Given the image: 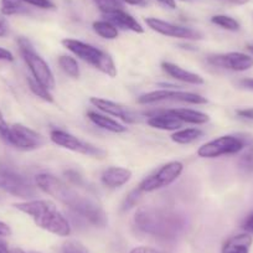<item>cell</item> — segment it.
Returning <instances> with one entry per match:
<instances>
[{
    "label": "cell",
    "mask_w": 253,
    "mask_h": 253,
    "mask_svg": "<svg viewBox=\"0 0 253 253\" xmlns=\"http://www.w3.org/2000/svg\"><path fill=\"white\" fill-rule=\"evenodd\" d=\"M35 182L39 189L42 190L47 195L52 196L62 205L67 206L71 212H74L84 222H88L89 225L98 228L106 227L108 223L107 213L96 200L80 194L75 187L58 177L41 172L36 175Z\"/></svg>",
    "instance_id": "cell-1"
},
{
    "label": "cell",
    "mask_w": 253,
    "mask_h": 253,
    "mask_svg": "<svg viewBox=\"0 0 253 253\" xmlns=\"http://www.w3.org/2000/svg\"><path fill=\"white\" fill-rule=\"evenodd\" d=\"M134 225L140 232L159 240H175L184 231L185 220L180 213L164 208L145 206L135 212Z\"/></svg>",
    "instance_id": "cell-2"
},
{
    "label": "cell",
    "mask_w": 253,
    "mask_h": 253,
    "mask_svg": "<svg viewBox=\"0 0 253 253\" xmlns=\"http://www.w3.org/2000/svg\"><path fill=\"white\" fill-rule=\"evenodd\" d=\"M14 208L30 216L36 226L47 232L60 237H67L71 235V225L69 220L57 210L52 201L33 199L24 203L14 204Z\"/></svg>",
    "instance_id": "cell-3"
},
{
    "label": "cell",
    "mask_w": 253,
    "mask_h": 253,
    "mask_svg": "<svg viewBox=\"0 0 253 253\" xmlns=\"http://www.w3.org/2000/svg\"><path fill=\"white\" fill-rule=\"evenodd\" d=\"M62 45L70 52H72L84 62L92 65L94 69L101 71L102 74L107 75L109 77L117 76V67L113 58L101 48L94 47L89 43L76 40V39H63Z\"/></svg>",
    "instance_id": "cell-4"
},
{
    "label": "cell",
    "mask_w": 253,
    "mask_h": 253,
    "mask_svg": "<svg viewBox=\"0 0 253 253\" xmlns=\"http://www.w3.org/2000/svg\"><path fill=\"white\" fill-rule=\"evenodd\" d=\"M18 45L19 51H20L21 56L28 65L34 79L45 87H47L48 89L55 88L56 82L52 71H51L47 62L36 52L31 41L26 38H19Z\"/></svg>",
    "instance_id": "cell-5"
},
{
    "label": "cell",
    "mask_w": 253,
    "mask_h": 253,
    "mask_svg": "<svg viewBox=\"0 0 253 253\" xmlns=\"http://www.w3.org/2000/svg\"><path fill=\"white\" fill-rule=\"evenodd\" d=\"M246 145L247 140L240 135H222L201 145L198 149V155L204 159H213L223 155L238 154Z\"/></svg>",
    "instance_id": "cell-6"
},
{
    "label": "cell",
    "mask_w": 253,
    "mask_h": 253,
    "mask_svg": "<svg viewBox=\"0 0 253 253\" xmlns=\"http://www.w3.org/2000/svg\"><path fill=\"white\" fill-rule=\"evenodd\" d=\"M0 190H4L15 198L24 199L25 201L36 196L35 186L28 177L5 167H0Z\"/></svg>",
    "instance_id": "cell-7"
},
{
    "label": "cell",
    "mask_w": 253,
    "mask_h": 253,
    "mask_svg": "<svg viewBox=\"0 0 253 253\" xmlns=\"http://www.w3.org/2000/svg\"><path fill=\"white\" fill-rule=\"evenodd\" d=\"M184 170V164L181 162H169L160 167L152 175L145 177L139 184V190L142 193H154L157 190L171 185Z\"/></svg>",
    "instance_id": "cell-8"
},
{
    "label": "cell",
    "mask_w": 253,
    "mask_h": 253,
    "mask_svg": "<svg viewBox=\"0 0 253 253\" xmlns=\"http://www.w3.org/2000/svg\"><path fill=\"white\" fill-rule=\"evenodd\" d=\"M50 139L53 144L58 145L61 148L69 149L71 152L79 153V154L87 155V157L92 158H102L106 157V152L101 148L96 147L94 144H91L88 142L80 139V138L75 137L71 133H67L62 129H52L50 132Z\"/></svg>",
    "instance_id": "cell-9"
},
{
    "label": "cell",
    "mask_w": 253,
    "mask_h": 253,
    "mask_svg": "<svg viewBox=\"0 0 253 253\" xmlns=\"http://www.w3.org/2000/svg\"><path fill=\"white\" fill-rule=\"evenodd\" d=\"M180 102L187 104H206L208 99L194 92L179 91V89H158L148 92L138 97L139 104H153L159 102Z\"/></svg>",
    "instance_id": "cell-10"
},
{
    "label": "cell",
    "mask_w": 253,
    "mask_h": 253,
    "mask_svg": "<svg viewBox=\"0 0 253 253\" xmlns=\"http://www.w3.org/2000/svg\"><path fill=\"white\" fill-rule=\"evenodd\" d=\"M4 140L11 147L23 152L38 149L45 143V139L40 133L20 123H15L9 126L8 134Z\"/></svg>",
    "instance_id": "cell-11"
},
{
    "label": "cell",
    "mask_w": 253,
    "mask_h": 253,
    "mask_svg": "<svg viewBox=\"0 0 253 253\" xmlns=\"http://www.w3.org/2000/svg\"><path fill=\"white\" fill-rule=\"evenodd\" d=\"M148 28L152 29L155 33L160 34V35L168 36V38L174 39H181V40H203L204 35L200 31L195 30V29L186 28V26L175 25V24L169 23V21L162 20L158 18H147L145 19Z\"/></svg>",
    "instance_id": "cell-12"
},
{
    "label": "cell",
    "mask_w": 253,
    "mask_h": 253,
    "mask_svg": "<svg viewBox=\"0 0 253 253\" xmlns=\"http://www.w3.org/2000/svg\"><path fill=\"white\" fill-rule=\"evenodd\" d=\"M208 62L218 69H226L235 72H245L253 67V57L243 52H227L210 55Z\"/></svg>",
    "instance_id": "cell-13"
},
{
    "label": "cell",
    "mask_w": 253,
    "mask_h": 253,
    "mask_svg": "<svg viewBox=\"0 0 253 253\" xmlns=\"http://www.w3.org/2000/svg\"><path fill=\"white\" fill-rule=\"evenodd\" d=\"M89 102H91V104H93L97 109H99V111H102L103 113H106L107 116L117 117V118L126 122V123L132 124L138 121L137 114H135L134 112H132L130 109L126 108V107L121 106V104L116 103V102L113 101L92 97V98L89 99Z\"/></svg>",
    "instance_id": "cell-14"
},
{
    "label": "cell",
    "mask_w": 253,
    "mask_h": 253,
    "mask_svg": "<svg viewBox=\"0 0 253 253\" xmlns=\"http://www.w3.org/2000/svg\"><path fill=\"white\" fill-rule=\"evenodd\" d=\"M132 177V171L126 168L111 167L104 170L101 175V181L104 186L109 189H117L129 181Z\"/></svg>",
    "instance_id": "cell-15"
},
{
    "label": "cell",
    "mask_w": 253,
    "mask_h": 253,
    "mask_svg": "<svg viewBox=\"0 0 253 253\" xmlns=\"http://www.w3.org/2000/svg\"><path fill=\"white\" fill-rule=\"evenodd\" d=\"M162 69L163 71L165 72L167 75H169L170 77L172 79L177 80V81H181L185 82V84H203L204 79L198 74H194L191 71H187V70L182 69V67L177 66L175 63L172 62H168V61H164L162 62Z\"/></svg>",
    "instance_id": "cell-16"
},
{
    "label": "cell",
    "mask_w": 253,
    "mask_h": 253,
    "mask_svg": "<svg viewBox=\"0 0 253 253\" xmlns=\"http://www.w3.org/2000/svg\"><path fill=\"white\" fill-rule=\"evenodd\" d=\"M106 20L111 21L112 24L117 26V28H121L123 30H130L133 33L137 34H143L144 33V28L140 25L137 21V19L133 18L130 14H128L126 11H124V9L122 10H117L114 13L107 14Z\"/></svg>",
    "instance_id": "cell-17"
},
{
    "label": "cell",
    "mask_w": 253,
    "mask_h": 253,
    "mask_svg": "<svg viewBox=\"0 0 253 253\" xmlns=\"http://www.w3.org/2000/svg\"><path fill=\"white\" fill-rule=\"evenodd\" d=\"M148 126L160 130H177L182 126V122L177 119L176 117L162 112V113H154L150 116L147 121Z\"/></svg>",
    "instance_id": "cell-18"
},
{
    "label": "cell",
    "mask_w": 253,
    "mask_h": 253,
    "mask_svg": "<svg viewBox=\"0 0 253 253\" xmlns=\"http://www.w3.org/2000/svg\"><path fill=\"white\" fill-rule=\"evenodd\" d=\"M253 238L250 233H240L228 238L222 246V253H250Z\"/></svg>",
    "instance_id": "cell-19"
},
{
    "label": "cell",
    "mask_w": 253,
    "mask_h": 253,
    "mask_svg": "<svg viewBox=\"0 0 253 253\" xmlns=\"http://www.w3.org/2000/svg\"><path fill=\"white\" fill-rule=\"evenodd\" d=\"M87 117H88L89 121L93 124H96L98 128L104 130H108L111 133H124L126 132V126H124L123 124L117 122L116 119L111 118V117L106 116V114L97 113L94 111H88L87 112Z\"/></svg>",
    "instance_id": "cell-20"
},
{
    "label": "cell",
    "mask_w": 253,
    "mask_h": 253,
    "mask_svg": "<svg viewBox=\"0 0 253 253\" xmlns=\"http://www.w3.org/2000/svg\"><path fill=\"white\" fill-rule=\"evenodd\" d=\"M167 113L171 114V116L176 117L177 119L182 122V123H189V124H206L210 121V117L206 113L196 109H190V108H174V109H168L165 111Z\"/></svg>",
    "instance_id": "cell-21"
},
{
    "label": "cell",
    "mask_w": 253,
    "mask_h": 253,
    "mask_svg": "<svg viewBox=\"0 0 253 253\" xmlns=\"http://www.w3.org/2000/svg\"><path fill=\"white\" fill-rule=\"evenodd\" d=\"M204 137V132L199 128H186L175 130L171 134V140L176 144H190Z\"/></svg>",
    "instance_id": "cell-22"
},
{
    "label": "cell",
    "mask_w": 253,
    "mask_h": 253,
    "mask_svg": "<svg viewBox=\"0 0 253 253\" xmlns=\"http://www.w3.org/2000/svg\"><path fill=\"white\" fill-rule=\"evenodd\" d=\"M93 31L101 38L106 39V40H114L118 38L119 31L114 24H112L108 20H97L92 24Z\"/></svg>",
    "instance_id": "cell-23"
},
{
    "label": "cell",
    "mask_w": 253,
    "mask_h": 253,
    "mask_svg": "<svg viewBox=\"0 0 253 253\" xmlns=\"http://www.w3.org/2000/svg\"><path fill=\"white\" fill-rule=\"evenodd\" d=\"M58 66L62 70L67 76L72 77V79H79L81 71H80V66L77 63L76 58L71 57V56L62 55L58 57Z\"/></svg>",
    "instance_id": "cell-24"
},
{
    "label": "cell",
    "mask_w": 253,
    "mask_h": 253,
    "mask_svg": "<svg viewBox=\"0 0 253 253\" xmlns=\"http://www.w3.org/2000/svg\"><path fill=\"white\" fill-rule=\"evenodd\" d=\"M23 0H1L0 13L3 15H16V14H28L29 10L24 5Z\"/></svg>",
    "instance_id": "cell-25"
},
{
    "label": "cell",
    "mask_w": 253,
    "mask_h": 253,
    "mask_svg": "<svg viewBox=\"0 0 253 253\" xmlns=\"http://www.w3.org/2000/svg\"><path fill=\"white\" fill-rule=\"evenodd\" d=\"M28 84H29V88H30V91L33 92L36 97L43 99L45 102H48V103H52L53 96L52 93H51V89H48L47 87H45L43 84H41L40 82L36 81L34 77H29Z\"/></svg>",
    "instance_id": "cell-26"
},
{
    "label": "cell",
    "mask_w": 253,
    "mask_h": 253,
    "mask_svg": "<svg viewBox=\"0 0 253 253\" xmlns=\"http://www.w3.org/2000/svg\"><path fill=\"white\" fill-rule=\"evenodd\" d=\"M211 23L228 31H238L241 29L240 23L228 15H213L211 18Z\"/></svg>",
    "instance_id": "cell-27"
},
{
    "label": "cell",
    "mask_w": 253,
    "mask_h": 253,
    "mask_svg": "<svg viewBox=\"0 0 253 253\" xmlns=\"http://www.w3.org/2000/svg\"><path fill=\"white\" fill-rule=\"evenodd\" d=\"M93 3L104 15L114 13L117 10H122L124 8L123 0H93Z\"/></svg>",
    "instance_id": "cell-28"
},
{
    "label": "cell",
    "mask_w": 253,
    "mask_h": 253,
    "mask_svg": "<svg viewBox=\"0 0 253 253\" xmlns=\"http://www.w3.org/2000/svg\"><path fill=\"white\" fill-rule=\"evenodd\" d=\"M238 168L245 174L253 172V144L246 148L245 152L241 154L240 159H238Z\"/></svg>",
    "instance_id": "cell-29"
},
{
    "label": "cell",
    "mask_w": 253,
    "mask_h": 253,
    "mask_svg": "<svg viewBox=\"0 0 253 253\" xmlns=\"http://www.w3.org/2000/svg\"><path fill=\"white\" fill-rule=\"evenodd\" d=\"M142 194L143 193L139 190V187L132 190V191L126 195V198L124 199L123 204H122V211H128L132 208H134V206H137V204L139 203V200L142 199Z\"/></svg>",
    "instance_id": "cell-30"
},
{
    "label": "cell",
    "mask_w": 253,
    "mask_h": 253,
    "mask_svg": "<svg viewBox=\"0 0 253 253\" xmlns=\"http://www.w3.org/2000/svg\"><path fill=\"white\" fill-rule=\"evenodd\" d=\"M61 253H88V251L77 241H67L66 243H63Z\"/></svg>",
    "instance_id": "cell-31"
},
{
    "label": "cell",
    "mask_w": 253,
    "mask_h": 253,
    "mask_svg": "<svg viewBox=\"0 0 253 253\" xmlns=\"http://www.w3.org/2000/svg\"><path fill=\"white\" fill-rule=\"evenodd\" d=\"M23 1L28 5L36 6V8L43 9V10H53V9H56V5L52 0H23Z\"/></svg>",
    "instance_id": "cell-32"
},
{
    "label": "cell",
    "mask_w": 253,
    "mask_h": 253,
    "mask_svg": "<svg viewBox=\"0 0 253 253\" xmlns=\"http://www.w3.org/2000/svg\"><path fill=\"white\" fill-rule=\"evenodd\" d=\"M63 174H65V176L67 177V180H69L71 184H74L75 186H82V185L84 184V176H82L79 171H76V170L74 169L66 170Z\"/></svg>",
    "instance_id": "cell-33"
},
{
    "label": "cell",
    "mask_w": 253,
    "mask_h": 253,
    "mask_svg": "<svg viewBox=\"0 0 253 253\" xmlns=\"http://www.w3.org/2000/svg\"><path fill=\"white\" fill-rule=\"evenodd\" d=\"M9 34V23L5 15L0 13V38H5Z\"/></svg>",
    "instance_id": "cell-34"
},
{
    "label": "cell",
    "mask_w": 253,
    "mask_h": 253,
    "mask_svg": "<svg viewBox=\"0 0 253 253\" xmlns=\"http://www.w3.org/2000/svg\"><path fill=\"white\" fill-rule=\"evenodd\" d=\"M242 228L246 231V233H250L251 236L253 235V212H251L245 218V221L242 223Z\"/></svg>",
    "instance_id": "cell-35"
},
{
    "label": "cell",
    "mask_w": 253,
    "mask_h": 253,
    "mask_svg": "<svg viewBox=\"0 0 253 253\" xmlns=\"http://www.w3.org/2000/svg\"><path fill=\"white\" fill-rule=\"evenodd\" d=\"M236 114H237L240 118L246 119V121H253V108L237 109V111H236Z\"/></svg>",
    "instance_id": "cell-36"
},
{
    "label": "cell",
    "mask_w": 253,
    "mask_h": 253,
    "mask_svg": "<svg viewBox=\"0 0 253 253\" xmlns=\"http://www.w3.org/2000/svg\"><path fill=\"white\" fill-rule=\"evenodd\" d=\"M129 253H165V252L157 250V248L147 247V246H139V247L133 248Z\"/></svg>",
    "instance_id": "cell-37"
},
{
    "label": "cell",
    "mask_w": 253,
    "mask_h": 253,
    "mask_svg": "<svg viewBox=\"0 0 253 253\" xmlns=\"http://www.w3.org/2000/svg\"><path fill=\"white\" fill-rule=\"evenodd\" d=\"M9 126H8V123H6L5 119H4L3 113L0 111V137L3 138V139L6 137V134H8Z\"/></svg>",
    "instance_id": "cell-38"
},
{
    "label": "cell",
    "mask_w": 253,
    "mask_h": 253,
    "mask_svg": "<svg viewBox=\"0 0 253 253\" xmlns=\"http://www.w3.org/2000/svg\"><path fill=\"white\" fill-rule=\"evenodd\" d=\"M0 61H6V62H13V61H14L13 53H11L9 50H6V48L0 47Z\"/></svg>",
    "instance_id": "cell-39"
},
{
    "label": "cell",
    "mask_w": 253,
    "mask_h": 253,
    "mask_svg": "<svg viewBox=\"0 0 253 253\" xmlns=\"http://www.w3.org/2000/svg\"><path fill=\"white\" fill-rule=\"evenodd\" d=\"M11 235V228L5 222L0 221V237H6Z\"/></svg>",
    "instance_id": "cell-40"
},
{
    "label": "cell",
    "mask_w": 253,
    "mask_h": 253,
    "mask_svg": "<svg viewBox=\"0 0 253 253\" xmlns=\"http://www.w3.org/2000/svg\"><path fill=\"white\" fill-rule=\"evenodd\" d=\"M238 84H240V86L242 87V88L253 92V79H243L241 80Z\"/></svg>",
    "instance_id": "cell-41"
},
{
    "label": "cell",
    "mask_w": 253,
    "mask_h": 253,
    "mask_svg": "<svg viewBox=\"0 0 253 253\" xmlns=\"http://www.w3.org/2000/svg\"><path fill=\"white\" fill-rule=\"evenodd\" d=\"M157 1L160 5L165 6L168 9H171V10L176 9V1L175 0H157Z\"/></svg>",
    "instance_id": "cell-42"
},
{
    "label": "cell",
    "mask_w": 253,
    "mask_h": 253,
    "mask_svg": "<svg viewBox=\"0 0 253 253\" xmlns=\"http://www.w3.org/2000/svg\"><path fill=\"white\" fill-rule=\"evenodd\" d=\"M124 4H128V5H144L145 0H123Z\"/></svg>",
    "instance_id": "cell-43"
},
{
    "label": "cell",
    "mask_w": 253,
    "mask_h": 253,
    "mask_svg": "<svg viewBox=\"0 0 253 253\" xmlns=\"http://www.w3.org/2000/svg\"><path fill=\"white\" fill-rule=\"evenodd\" d=\"M226 1L235 4V5H246V4L250 3V0H226Z\"/></svg>",
    "instance_id": "cell-44"
},
{
    "label": "cell",
    "mask_w": 253,
    "mask_h": 253,
    "mask_svg": "<svg viewBox=\"0 0 253 253\" xmlns=\"http://www.w3.org/2000/svg\"><path fill=\"white\" fill-rule=\"evenodd\" d=\"M0 253H9L8 245L1 240H0Z\"/></svg>",
    "instance_id": "cell-45"
},
{
    "label": "cell",
    "mask_w": 253,
    "mask_h": 253,
    "mask_svg": "<svg viewBox=\"0 0 253 253\" xmlns=\"http://www.w3.org/2000/svg\"><path fill=\"white\" fill-rule=\"evenodd\" d=\"M9 253H26L25 251L20 250V248H13V250H9ZM36 253V252H34Z\"/></svg>",
    "instance_id": "cell-46"
},
{
    "label": "cell",
    "mask_w": 253,
    "mask_h": 253,
    "mask_svg": "<svg viewBox=\"0 0 253 253\" xmlns=\"http://www.w3.org/2000/svg\"><path fill=\"white\" fill-rule=\"evenodd\" d=\"M246 47H247V50L253 55V43H247V45H246Z\"/></svg>",
    "instance_id": "cell-47"
},
{
    "label": "cell",
    "mask_w": 253,
    "mask_h": 253,
    "mask_svg": "<svg viewBox=\"0 0 253 253\" xmlns=\"http://www.w3.org/2000/svg\"><path fill=\"white\" fill-rule=\"evenodd\" d=\"M181 1H193V0H181Z\"/></svg>",
    "instance_id": "cell-48"
}]
</instances>
